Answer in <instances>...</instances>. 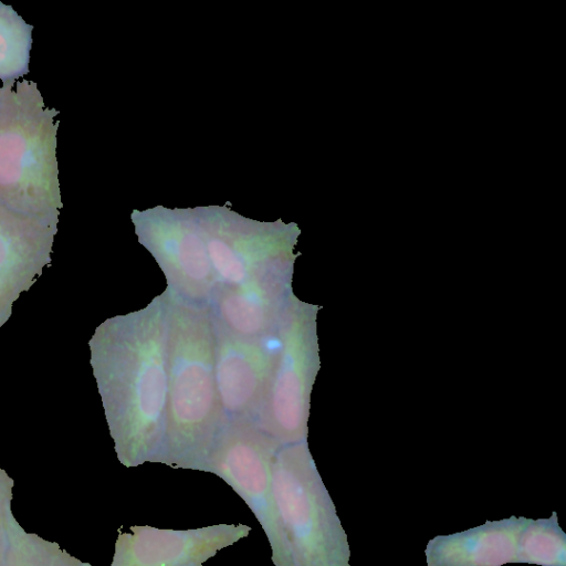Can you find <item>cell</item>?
Returning <instances> with one entry per match:
<instances>
[{"label": "cell", "mask_w": 566, "mask_h": 566, "mask_svg": "<svg viewBox=\"0 0 566 566\" xmlns=\"http://www.w3.org/2000/svg\"><path fill=\"white\" fill-rule=\"evenodd\" d=\"M6 546H7V535L3 537L0 536V566H4Z\"/></svg>", "instance_id": "obj_12"}, {"label": "cell", "mask_w": 566, "mask_h": 566, "mask_svg": "<svg viewBox=\"0 0 566 566\" xmlns=\"http://www.w3.org/2000/svg\"><path fill=\"white\" fill-rule=\"evenodd\" d=\"M525 564L566 566V535L556 513L548 518L532 520L524 534Z\"/></svg>", "instance_id": "obj_9"}, {"label": "cell", "mask_w": 566, "mask_h": 566, "mask_svg": "<svg viewBox=\"0 0 566 566\" xmlns=\"http://www.w3.org/2000/svg\"><path fill=\"white\" fill-rule=\"evenodd\" d=\"M13 479L0 467V536L7 535L10 517L13 515L11 503L13 497Z\"/></svg>", "instance_id": "obj_11"}, {"label": "cell", "mask_w": 566, "mask_h": 566, "mask_svg": "<svg viewBox=\"0 0 566 566\" xmlns=\"http://www.w3.org/2000/svg\"><path fill=\"white\" fill-rule=\"evenodd\" d=\"M272 499L268 541L275 566H350L347 535L307 450L275 452Z\"/></svg>", "instance_id": "obj_2"}, {"label": "cell", "mask_w": 566, "mask_h": 566, "mask_svg": "<svg viewBox=\"0 0 566 566\" xmlns=\"http://www.w3.org/2000/svg\"><path fill=\"white\" fill-rule=\"evenodd\" d=\"M57 222L0 202V327L11 317L14 302L51 263Z\"/></svg>", "instance_id": "obj_4"}, {"label": "cell", "mask_w": 566, "mask_h": 566, "mask_svg": "<svg viewBox=\"0 0 566 566\" xmlns=\"http://www.w3.org/2000/svg\"><path fill=\"white\" fill-rule=\"evenodd\" d=\"M530 518L509 517L432 538L424 551L428 566H502L523 563Z\"/></svg>", "instance_id": "obj_6"}, {"label": "cell", "mask_w": 566, "mask_h": 566, "mask_svg": "<svg viewBox=\"0 0 566 566\" xmlns=\"http://www.w3.org/2000/svg\"><path fill=\"white\" fill-rule=\"evenodd\" d=\"M32 24L12 6L0 2V82L12 85L30 71Z\"/></svg>", "instance_id": "obj_7"}, {"label": "cell", "mask_w": 566, "mask_h": 566, "mask_svg": "<svg viewBox=\"0 0 566 566\" xmlns=\"http://www.w3.org/2000/svg\"><path fill=\"white\" fill-rule=\"evenodd\" d=\"M185 367L178 366L176 375V412L184 422L200 421L209 407V368L197 360L187 361Z\"/></svg>", "instance_id": "obj_10"}, {"label": "cell", "mask_w": 566, "mask_h": 566, "mask_svg": "<svg viewBox=\"0 0 566 566\" xmlns=\"http://www.w3.org/2000/svg\"><path fill=\"white\" fill-rule=\"evenodd\" d=\"M271 444L250 439H230L211 449L202 469L221 478L249 506L266 538L273 517Z\"/></svg>", "instance_id": "obj_5"}, {"label": "cell", "mask_w": 566, "mask_h": 566, "mask_svg": "<svg viewBox=\"0 0 566 566\" xmlns=\"http://www.w3.org/2000/svg\"><path fill=\"white\" fill-rule=\"evenodd\" d=\"M250 531L242 523L190 530L130 526L118 534L109 566H202Z\"/></svg>", "instance_id": "obj_3"}, {"label": "cell", "mask_w": 566, "mask_h": 566, "mask_svg": "<svg viewBox=\"0 0 566 566\" xmlns=\"http://www.w3.org/2000/svg\"><path fill=\"white\" fill-rule=\"evenodd\" d=\"M82 566H95V565H92V564H90V563H84V562H82Z\"/></svg>", "instance_id": "obj_13"}, {"label": "cell", "mask_w": 566, "mask_h": 566, "mask_svg": "<svg viewBox=\"0 0 566 566\" xmlns=\"http://www.w3.org/2000/svg\"><path fill=\"white\" fill-rule=\"evenodd\" d=\"M59 111L33 81L0 86V202L59 219L63 208L56 158Z\"/></svg>", "instance_id": "obj_1"}, {"label": "cell", "mask_w": 566, "mask_h": 566, "mask_svg": "<svg viewBox=\"0 0 566 566\" xmlns=\"http://www.w3.org/2000/svg\"><path fill=\"white\" fill-rule=\"evenodd\" d=\"M4 566H82L57 543L27 532L14 515L7 527Z\"/></svg>", "instance_id": "obj_8"}]
</instances>
